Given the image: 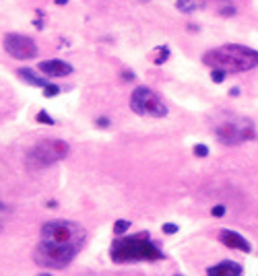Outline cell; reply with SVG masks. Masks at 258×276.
<instances>
[{
	"instance_id": "obj_1",
	"label": "cell",
	"mask_w": 258,
	"mask_h": 276,
	"mask_svg": "<svg viewBox=\"0 0 258 276\" xmlns=\"http://www.w3.org/2000/svg\"><path fill=\"white\" fill-rule=\"evenodd\" d=\"M110 258L116 264L155 262L163 260L165 253L155 241H151L149 233H137V235H118L110 245Z\"/></svg>"
},
{
	"instance_id": "obj_2",
	"label": "cell",
	"mask_w": 258,
	"mask_h": 276,
	"mask_svg": "<svg viewBox=\"0 0 258 276\" xmlns=\"http://www.w3.org/2000/svg\"><path fill=\"white\" fill-rule=\"evenodd\" d=\"M203 64L209 68H223L229 74L248 72L258 66V52L242 44H225L205 52Z\"/></svg>"
},
{
	"instance_id": "obj_3",
	"label": "cell",
	"mask_w": 258,
	"mask_h": 276,
	"mask_svg": "<svg viewBox=\"0 0 258 276\" xmlns=\"http://www.w3.org/2000/svg\"><path fill=\"white\" fill-rule=\"evenodd\" d=\"M71 153L69 142H64L60 138H48V140H39L37 144H33L27 157H25V165L33 171H39V169H46L62 159H67Z\"/></svg>"
},
{
	"instance_id": "obj_4",
	"label": "cell",
	"mask_w": 258,
	"mask_h": 276,
	"mask_svg": "<svg viewBox=\"0 0 258 276\" xmlns=\"http://www.w3.org/2000/svg\"><path fill=\"white\" fill-rule=\"evenodd\" d=\"M41 239L81 251V247L87 241V231L73 221H48L41 227Z\"/></svg>"
},
{
	"instance_id": "obj_5",
	"label": "cell",
	"mask_w": 258,
	"mask_h": 276,
	"mask_svg": "<svg viewBox=\"0 0 258 276\" xmlns=\"http://www.w3.org/2000/svg\"><path fill=\"white\" fill-rule=\"evenodd\" d=\"M77 253L79 249L75 247L58 245V243L41 239L33 249V262L48 270H64L67 266H71V262L77 258Z\"/></svg>"
},
{
	"instance_id": "obj_6",
	"label": "cell",
	"mask_w": 258,
	"mask_h": 276,
	"mask_svg": "<svg viewBox=\"0 0 258 276\" xmlns=\"http://www.w3.org/2000/svg\"><path fill=\"white\" fill-rule=\"evenodd\" d=\"M131 110L137 116H149V118H165L169 112L159 93H155L151 87H145V84H141L131 93Z\"/></svg>"
},
{
	"instance_id": "obj_7",
	"label": "cell",
	"mask_w": 258,
	"mask_h": 276,
	"mask_svg": "<svg viewBox=\"0 0 258 276\" xmlns=\"http://www.w3.org/2000/svg\"><path fill=\"white\" fill-rule=\"evenodd\" d=\"M3 48L5 52L15 58V60H33L37 58L39 50H37V44L35 39L29 37V35H23V33H7L5 39H3Z\"/></svg>"
},
{
	"instance_id": "obj_8",
	"label": "cell",
	"mask_w": 258,
	"mask_h": 276,
	"mask_svg": "<svg viewBox=\"0 0 258 276\" xmlns=\"http://www.w3.org/2000/svg\"><path fill=\"white\" fill-rule=\"evenodd\" d=\"M256 136L254 126L250 120H242L238 122H225L221 126H217V138L223 144H240L244 140H252Z\"/></svg>"
},
{
	"instance_id": "obj_9",
	"label": "cell",
	"mask_w": 258,
	"mask_h": 276,
	"mask_svg": "<svg viewBox=\"0 0 258 276\" xmlns=\"http://www.w3.org/2000/svg\"><path fill=\"white\" fill-rule=\"evenodd\" d=\"M39 72L48 76V78H64L75 72V66L71 62H64V60H58V58H52V60H44L39 62Z\"/></svg>"
},
{
	"instance_id": "obj_10",
	"label": "cell",
	"mask_w": 258,
	"mask_h": 276,
	"mask_svg": "<svg viewBox=\"0 0 258 276\" xmlns=\"http://www.w3.org/2000/svg\"><path fill=\"white\" fill-rule=\"evenodd\" d=\"M219 241L229 247V249H240L244 253H252V243L242 235V233L238 231H231V229H223L219 233Z\"/></svg>"
},
{
	"instance_id": "obj_11",
	"label": "cell",
	"mask_w": 258,
	"mask_h": 276,
	"mask_svg": "<svg viewBox=\"0 0 258 276\" xmlns=\"http://www.w3.org/2000/svg\"><path fill=\"white\" fill-rule=\"evenodd\" d=\"M242 272H244L242 264L233 262V260H223L219 264L207 268V276H242Z\"/></svg>"
},
{
	"instance_id": "obj_12",
	"label": "cell",
	"mask_w": 258,
	"mask_h": 276,
	"mask_svg": "<svg viewBox=\"0 0 258 276\" xmlns=\"http://www.w3.org/2000/svg\"><path fill=\"white\" fill-rule=\"evenodd\" d=\"M17 76L23 80V82L31 84V87H41V89H44L46 84H50V82H48V76H41V74H37V72L31 70V68H19V70H17Z\"/></svg>"
},
{
	"instance_id": "obj_13",
	"label": "cell",
	"mask_w": 258,
	"mask_h": 276,
	"mask_svg": "<svg viewBox=\"0 0 258 276\" xmlns=\"http://www.w3.org/2000/svg\"><path fill=\"white\" fill-rule=\"evenodd\" d=\"M203 7H205V0H176V9L180 13H186V15L195 13V11L203 9Z\"/></svg>"
},
{
	"instance_id": "obj_14",
	"label": "cell",
	"mask_w": 258,
	"mask_h": 276,
	"mask_svg": "<svg viewBox=\"0 0 258 276\" xmlns=\"http://www.w3.org/2000/svg\"><path fill=\"white\" fill-rule=\"evenodd\" d=\"M169 48L167 46H157L155 48V58H153V64L155 66H161V64H165V62L169 60Z\"/></svg>"
},
{
	"instance_id": "obj_15",
	"label": "cell",
	"mask_w": 258,
	"mask_h": 276,
	"mask_svg": "<svg viewBox=\"0 0 258 276\" xmlns=\"http://www.w3.org/2000/svg\"><path fill=\"white\" fill-rule=\"evenodd\" d=\"M131 229V221H126V219H120V221H116L114 223V235L118 237V235H124V233Z\"/></svg>"
},
{
	"instance_id": "obj_16",
	"label": "cell",
	"mask_w": 258,
	"mask_h": 276,
	"mask_svg": "<svg viewBox=\"0 0 258 276\" xmlns=\"http://www.w3.org/2000/svg\"><path fill=\"white\" fill-rule=\"evenodd\" d=\"M227 74H229V72H225L223 68H211V80H213L215 84H221V82L227 78Z\"/></svg>"
},
{
	"instance_id": "obj_17",
	"label": "cell",
	"mask_w": 258,
	"mask_h": 276,
	"mask_svg": "<svg viewBox=\"0 0 258 276\" xmlns=\"http://www.w3.org/2000/svg\"><path fill=\"white\" fill-rule=\"evenodd\" d=\"M35 120H37L39 124H48V126H54V124H56V122H54V118H52L46 110H39V112H37V116H35Z\"/></svg>"
},
{
	"instance_id": "obj_18",
	"label": "cell",
	"mask_w": 258,
	"mask_h": 276,
	"mask_svg": "<svg viewBox=\"0 0 258 276\" xmlns=\"http://www.w3.org/2000/svg\"><path fill=\"white\" fill-rule=\"evenodd\" d=\"M192 153H195L199 159H205V157H209V146L207 144H195Z\"/></svg>"
},
{
	"instance_id": "obj_19",
	"label": "cell",
	"mask_w": 258,
	"mask_h": 276,
	"mask_svg": "<svg viewBox=\"0 0 258 276\" xmlns=\"http://www.w3.org/2000/svg\"><path fill=\"white\" fill-rule=\"evenodd\" d=\"M56 95H60V87H58V84H46V87H44V97H56Z\"/></svg>"
},
{
	"instance_id": "obj_20",
	"label": "cell",
	"mask_w": 258,
	"mask_h": 276,
	"mask_svg": "<svg viewBox=\"0 0 258 276\" xmlns=\"http://www.w3.org/2000/svg\"><path fill=\"white\" fill-rule=\"evenodd\" d=\"M225 212H227V210H225V206H223V204H215V206L211 208V215H213V217H217V219L225 217Z\"/></svg>"
},
{
	"instance_id": "obj_21",
	"label": "cell",
	"mask_w": 258,
	"mask_h": 276,
	"mask_svg": "<svg viewBox=\"0 0 258 276\" xmlns=\"http://www.w3.org/2000/svg\"><path fill=\"white\" fill-rule=\"evenodd\" d=\"M178 231H180V227L174 225V223H165L163 225V233H165V235H176Z\"/></svg>"
},
{
	"instance_id": "obj_22",
	"label": "cell",
	"mask_w": 258,
	"mask_h": 276,
	"mask_svg": "<svg viewBox=\"0 0 258 276\" xmlns=\"http://www.w3.org/2000/svg\"><path fill=\"white\" fill-rule=\"evenodd\" d=\"M110 118H107V116H99L97 120H95V126H97V128H110Z\"/></svg>"
},
{
	"instance_id": "obj_23",
	"label": "cell",
	"mask_w": 258,
	"mask_h": 276,
	"mask_svg": "<svg viewBox=\"0 0 258 276\" xmlns=\"http://www.w3.org/2000/svg\"><path fill=\"white\" fill-rule=\"evenodd\" d=\"M35 13H37V19L33 21V25H35L37 29H44V11H41V9H37Z\"/></svg>"
},
{
	"instance_id": "obj_24",
	"label": "cell",
	"mask_w": 258,
	"mask_h": 276,
	"mask_svg": "<svg viewBox=\"0 0 258 276\" xmlns=\"http://www.w3.org/2000/svg\"><path fill=\"white\" fill-rule=\"evenodd\" d=\"M120 76H122V80H124V82H131V80H135V78H137V74H135L133 70H128V68H124Z\"/></svg>"
},
{
	"instance_id": "obj_25",
	"label": "cell",
	"mask_w": 258,
	"mask_h": 276,
	"mask_svg": "<svg viewBox=\"0 0 258 276\" xmlns=\"http://www.w3.org/2000/svg\"><path fill=\"white\" fill-rule=\"evenodd\" d=\"M235 13H238V11H235V7H231V5H227V7H223V9L219 11L221 17H233Z\"/></svg>"
},
{
	"instance_id": "obj_26",
	"label": "cell",
	"mask_w": 258,
	"mask_h": 276,
	"mask_svg": "<svg viewBox=\"0 0 258 276\" xmlns=\"http://www.w3.org/2000/svg\"><path fill=\"white\" fill-rule=\"evenodd\" d=\"M229 95H231V97H238V95H240V87H231V89H229Z\"/></svg>"
},
{
	"instance_id": "obj_27",
	"label": "cell",
	"mask_w": 258,
	"mask_h": 276,
	"mask_svg": "<svg viewBox=\"0 0 258 276\" xmlns=\"http://www.w3.org/2000/svg\"><path fill=\"white\" fill-rule=\"evenodd\" d=\"M188 31H197V33H199V31H201V27H199V25H195V23H190V25H188Z\"/></svg>"
},
{
	"instance_id": "obj_28",
	"label": "cell",
	"mask_w": 258,
	"mask_h": 276,
	"mask_svg": "<svg viewBox=\"0 0 258 276\" xmlns=\"http://www.w3.org/2000/svg\"><path fill=\"white\" fill-rule=\"evenodd\" d=\"M54 5H58V7H64V5H69V0H54Z\"/></svg>"
},
{
	"instance_id": "obj_29",
	"label": "cell",
	"mask_w": 258,
	"mask_h": 276,
	"mask_svg": "<svg viewBox=\"0 0 258 276\" xmlns=\"http://www.w3.org/2000/svg\"><path fill=\"white\" fill-rule=\"evenodd\" d=\"M46 206H48V208H56V206H58V202H56V200H50Z\"/></svg>"
},
{
	"instance_id": "obj_30",
	"label": "cell",
	"mask_w": 258,
	"mask_h": 276,
	"mask_svg": "<svg viewBox=\"0 0 258 276\" xmlns=\"http://www.w3.org/2000/svg\"><path fill=\"white\" fill-rule=\"evenodd\" d=\"M39 276H52V274H50V272H41Z\"/></svg>"
},
{
	"instance_id": "obj_31",
	"label": "cell",
	"mask_w": 258,
	"mask_h": 276,
	"mask_svg": "<svg viewBox=\"0 0 258 276\" xmlns=\"http://www.w3.org/2000/svg\"><path fill=\"white\" fill-rule=\"evenodd\" d=\"M5 208H7V206H5V204H0V210H5Z\"/></svg>"
},
{
	"instance_id": "obj_32",
	"label": "cell",
	"mask_w": 258,
	"mask_h": 276,
	"mask_svg": "<svg viewBox=\"0 0 258 276\" xmlns=\"http://www.w3.org/2000/svg\"><path fill=\"white\" fill-rule=\"evenodd\" d=\"M141 3H149V0H141Z\"/></svg>"
},
{
	"instance_id": "obj_33",
	"label": "cell",
	"mask_w": 258,
	"mask_h": 276,
	"mask_svg": "<svg viewBox=\"0 0 258 276\" xmlns=\"http://www.w3.org/2000/svg\"><path fill=\"white\" fill-rule=\"evenodd\" d=\"M176 276H180V274H176Z\"/></svg>"
}]
</instances>
